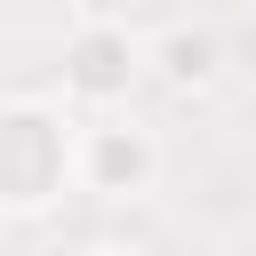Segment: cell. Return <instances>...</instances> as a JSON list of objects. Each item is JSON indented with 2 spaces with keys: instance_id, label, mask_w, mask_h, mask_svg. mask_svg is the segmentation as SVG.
<instances>
[{
  "instance_id": "3",
  "label": "cell",
  "mask_w": 256,
  "mask_h": 256,
  "mask_svg": "<svg viewBox=\"0 0 256 256\" xmlns=\"http://www.w3.org/2000/svg\"><path fill=\"white\" fill-rule=\"evenodd\" d=\"M160 72L168 80H208L216 72V40L208 32H168L160 40Z\"/></svg>"
},
{
  "instance_id": "1",
  "label": "cell",
  "mask_w": 256,
  "mask_h": 256,
  "mask_svg": "<svg viewBox=\"0 0 256 256\" xmlns=\"http://www.w3.org/2000/svg\"><path fill=\"white\" fill-rule=\"evenodd\" d=\"M72 80H80L88 96L120 88V80H128V40H120V32H88V40L72 48Z\"/></svg>"
},
{
  "instance_id": "2",
  "label": "cell",
  "mask_w": 256,
  "mask_h": 256,
  "mask_svg": "<svg viewBox=\"0 0 256 256\" xmlns=\"http://www.w3.org/2000/svg\"><path fill=\"white\" fill-rule=\"evenodd\" d=\"M152 168V152H144V136H120V128H104L96 136V184L104 192H120V184H136Z\"/></svg>"
},
{
  "instance_id": "4",
  "label": "cell",
  "mask_w": 256,
  "mask_h": 256,
  "mask_svg": "<svg viewBox=\"0 0 256 256\" xmlns=\"http://www.w3.org/2000/svg\"><path fill=\"white\" fill-rule=\"evenodd\" d=\"M104 256H120V248H104Z\"/></svg>"
}]
</instances>
